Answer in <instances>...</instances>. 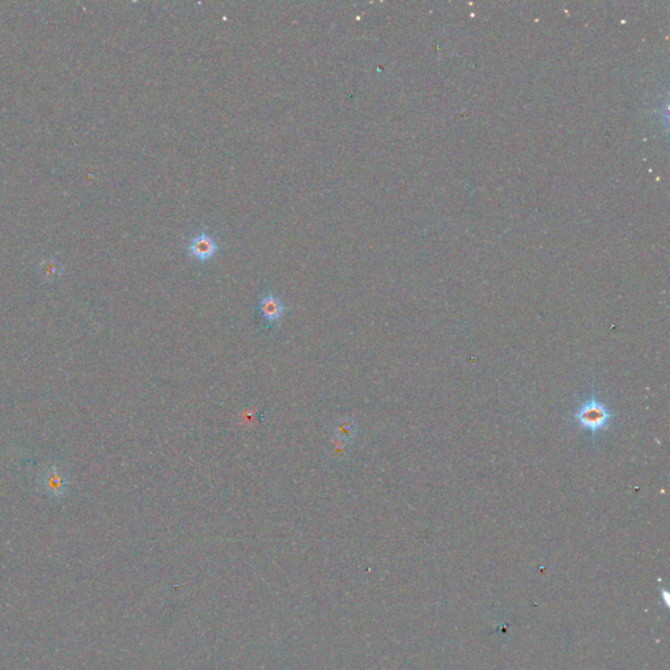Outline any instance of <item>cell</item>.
Returning <instances> with one entry per match:
<instances>
[{"label":"cell","instance_id":"5b68a950","mask_svg":"<svg viewBox=\"0 0 670 670\" xmlns=\"http://www.w3.org/2000/svg\"><path fill=\"white\" fill-rule=\"evenodd\" d=\"M339 434H341L342 436H347V438H349V435H352L354 432H352V429H351V425H342L341 427H339Z\"/></svg>","mask_w":670,"mask_h":670},{"label":"cell","instance_id":"277c9868","mask_svg":"<svg viewBox=\"0 0 670 670\" xmlns=\"http://www.w3.org/2000/svg\"><path fill=\"white\" fill-rule=\"evenodd\" d=\"M43 485L45 489L50 491L52 495H61L65 487V482L62 474L57 469H50L45 476H43Z\"/></svg>","mask_w":670,"mask_h":670},{"label":"cell","instance_id":"7a4b0ae2","mask_svg":"<svg viewBox=\"0 0 670 670\" xmlns=\"http://www.w3.org/2000/svg\"><path fill=\"white\" fill-rule=\"evenodd\" d=\"M187 249L192 257L201 262H207L215 257V254L219 250V245L211 234L201 232L190 240Z\"/></svg>","mask_w":670,"mask_h":670},{"label":"cell","instance_id":"6da1fadb","mask_svg":"<svg viewBox=\"0 0 670 670\" xmlns=\"http://www.w3.org/2000/svg\"><path fill=\"white\" fill-rule=\"evenodd\" d=\"M616 419L617 414L594 390L579 400L572 414L573 423L589 432L593 444H597L598 438L610 429Z\"/></svg>","mask_w":670,"mask_h":670},{"label":"cell","instance_id":"3957f363","mask_svg":"<svg viewBox=\"0 0 670 670\" xmlns=\"http://www.w3.org/2000/svg\"><path fill=\"white\" fill-rule=\"evenodd\" d=\"M258 309L267 326H271L272 323H279L282 320L287 308L279 297L272 294H265L258 303Z\"/></svg>","mask_w":670,"mask_h":670}]
</instances>
